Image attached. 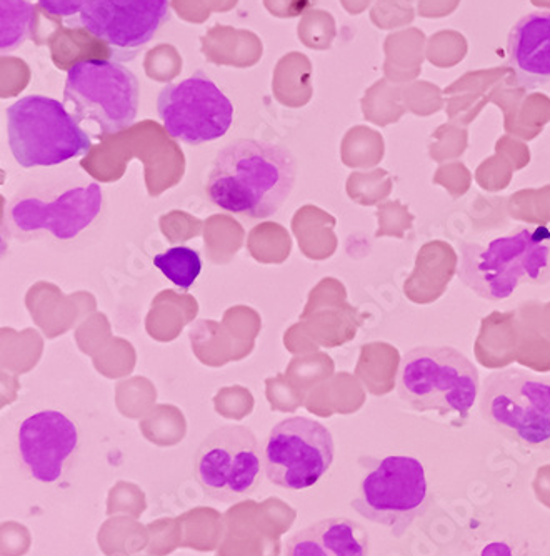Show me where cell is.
I'll use <instances>...</instances> for the list:
<instances>
[{
  "mask_svg": "<svg viewBox=\"0 0 550 556\" xmlns=\"http://www.w3.org/2000/svg\"><path fill=\"white\" fill-rule=\"evenodd\" d=\"M480 556H514V553H512L511 546L508 543L496 542L484 546Z\"/></svg>",
  "mask_w": 550,
  "mask_h": 556,
  "instance_id": "obj_19",
  "label": "cell"
},
{
  "mask_svg": "<svg viewBox=\"0 0 550 556\" xmlns=\"http://www.w3.org/2000/svg\"><path fill=\"white\" fill-rule=\"evenodd\" d=\"M104 195L99 184L84 177H64L30 184L18 190L5 211V222L17 236L49 232L72 240L99 218Z\"/></svg>",
  "mask_w": 550,
  "mask_h": 556,
  "instance_id": "obj_4",
  "label": "cell"
},
{
  "mask_svg": "<svg viewBox=\"0 0 550 556\" xmlns=\"http://www.w3.org/2000/svg\"><path fill=\"white\" fill-rule=\"evenodd\" d=\"M334 453L333 433L324 425L304 417L287 418L275 425L265 443V477L280 489H311L329 471Z\"/></svg>",
  "mask_w": 550,
  "mask_h": 556,
  "instance_id": "obj_10",
  "label": "cell"
},
{
  "mask_svg": "<svg viewBox=\"0 0 550 556\" xmlns=\"http://www.w3.org/2000/svg\"><path fill=\"white\" fill-rule=\"evenodd\" d=\"M158 114L168 136L187 146H204L229 132L234 105L205 72L197 71L161 90Z\"/></svg>",
  "mask_w": 550,
  "mask_h": 556,
  "instance_id": "obj_11",
  "label": "cell"
},
{
  "mask_svg": "<svg viewBox=\"0 0 550 556\" xmlns=\"http://www.w3.org/2000/svg\"><path fill=\"white\" fill-rule=\"evenodd\" d=\"M284 556H371V539L358 521L325 518L290 536Z\"/></svg>",
  "mask_w": 550,
  "mask_h": 556,
  "instance_id": "obj_15",
  "label": "cell"
},
{
  "mask_svg": "<svg viewBox=\"0 0 550 556\" xmlns=\"http://www.w3.org/2000/svg\"><path fill=\"white\" fill-rule=\"evenodd\" d=\"M40 9L52 17L72 18L79 15L87 0H37Z\"/></svg>",
  "mask_w": 550,
  "mask_h": 556,
  "instance_id": "obj_18",
  "label": "cell"
},
{
  "mask_svg": "<svg viewBox=\"0 0 550 556\" xmlns=\"http://www.w3.org/2000/svg\"><path fill=\"white\" fill-rule=\"evenodd\" d=\"M171 18L168 0H87L77 24L117 62L142 52Z\"/></svg>",
  "mask_w": 550,
  "mask_h": 556,
  "instance_id": "obj_12",
  "label": "cell"
},
{
  "mask_svg": "<svg viewBox=\"0 0 550 556\" xmlns=\"http://www.w3.org/2000/svg\"><path fill=\"white\" fill-rule=\"evenodd\" d=\"M36 8L30 0H0V50L9 54L33 36Z\"/></svg>",
  "mask_w": 550,
  "mask_h": 556,
  "instance_id": "obj_16",
  "label": "cell"
},
{
  "mask_svg": "<svg viewBox=\"0 0 550 556\" xmlns=\"http://www.w3.org/2000/svg\"><path fill=\"white\" fill-rule=\"evenodd\" d=\"M459 278L475 295L509 299L521 286L550 282V230L518 227L487 243H459Z\"/></svg>",
  "mask_w": 550,
  "mask_h": 556,
  "instance_id": "obj_3",
  "label": "cell"
},
{
  "mask_svg": "<svg viewBox=\"0 0 550 556\" xmlns=\"http://www.w3.org/2000/svg\"><path fill=\"white\" fill-rule=\"evenodd\" d=\"M297 180V161L284 146L237 139L218 150L205 193L215 207L264 220L286 204Z\"/></svg>",
  "mask_w": 550,
  "mask_h": 556,
  "instance_id": "obj_1",
  "label": "cell"
},
{
  "mask_svg": "<svg viewBox=\"0 0 550 556\" xmlns=\"http://www.w3.org/2000/svg\"><path fill=\"white\" fill-rule=\"evenodd\" d=\"M396 389L415 414L464 427L479 399V370L454 346H415L400 361Z\"/></svg>",
  "mask_w": 550,
  "mask_h": 556,
  "instance_id": "obj_2",
  "label": "cell"
},
{
  "mask_svg": "<svg viewBox=\"0 0 550 556\" xmlns=\"http://www.w3.org/2000/svg\"><path fill=\"white\" fill-rule=\"evenodd\" d=\"M430 502L433 496L422 462L392 455L371 468L350 505L361 517L387 528L399 539L427 514Z\"/></svg>",
  "mask_w": 550,
  "mask_h": 556,
  "instance_id": "obj_8",
  "label": "cell"
},
{
  "mask_svg": "<svg viewBox=\"0 0 550 556\" xmlns=\"http://www.w3.org/2000/svg\"><path fill=\"white\" fill-rule=\"evenodd\" d=\"M480 415L509 442L527 450H550V377L522 368L487 375Z\"/></svg>",
  "mask_w": 550,
  "mask_h": 556,
  "instance_id": "obj_5",
  "label": "cell"
},
{
  "mask_svg": "<svg viewBox=\"0 0 550 556\" xmlns=\"http://www.w3.org/2000/svg\"><path fill=\"white\" fill-rule=\"evenodd\" d=\"M509 65L525 89L550 83V12L524 15L508 40Z\"/></svg>",
  "mask_w": 550,
  "mask_h": 556,
  "instance_id": "obj_14",
  "label": "cell"
},
{
  "mask_svg": "<svg viewBox=\"0 0 550 556\" xmlns=\"http://www.w3.org/2000/svg\"><path fill=\"white\" fill-rule=\"evenodd\" d=\"M77 446L79 430L62 412H37L18 427V455L39 482H58Z\"/></svg>",
  "mask_w": 550,
  "mask_h": 556,
  "instance_id": "obj_13",
  "label": "cell"
},
{
  "mask_svg": "<svg viewBox=\"0 0 550 556\" xmlns=\"http://www.w3.org/2000/svg\"><path fill=\"white\" fill-rule=\"evenodd\" d=\"M64 102L77 121L96 124L102 136H114L129 129L139 114V79L121 62L84 59L68 68Z\"/></svg>",
  "mask_w": 550,
  "mask_h": 556,
  "instance_id": "obj_7",
  "label": "cell"
},
{
  "mask_svg": "<svg viewBox=\"0 0 550 556\" xmlns=\"http://www.w3.org/2000/svg\"><path fill=\"white\" fill-rule=\"evenodd\" d=\"M12 155L21 167H55L89 154L92 140L59 100L27 96L8 109Z\"/></svg>",
  "mask_w": 550,
  "mask_h": 556,
  "instance_id": "obj_6",
  "label": "cell"
},
{
  "mask_svg": "<svg viewBox=\"0 0 550 556\" xmlns=\"http://www.w3.org/2000/svg\"><path fill=\"white\" fill-rule=\"evenodd\" d=\"M154 265L167 280L183 290H189L202 271V258L197 250L179 245L155 255Z\"/></svg>",
  "mask_w": 550,
  "mask_h": 556,
  "instance_id": "obj_17",
  "label": "cell"
},
{
  "mask_svg": "<svg viewBox=\"0 0 550 556\" xmlns=\"http://www.w3.org/2000/svg\"><path fill=\"white\" fill-rule=\"evenodd\" d=\"M197 483L211 498L237 502L252 495L264 478V452L242 425L217 428L196 453Z\"/></svg>",
  "mask_w": 550,
  "mask_h": 556,
  "instance_id": "obj_9",
  "label": "cell"
}]
</instances>
